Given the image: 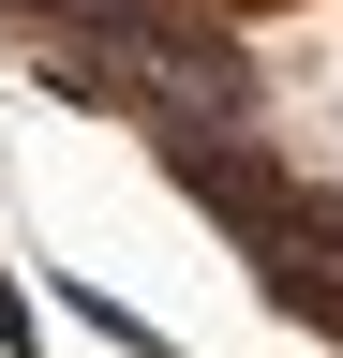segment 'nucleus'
<instances>
[{
    "mask_svg": "<svg viewBox=\"0 0 343 358\" xmlns=\"http://www.w3.org/2000/svg\"><path fill=\"white\" fill-rule=\"evenodd\" d=\"M0 358H45V313L15 299V268H0Z\"/></svg>",
    "mask_w": 343,
    "mask_h": 358,
    "instance_id": "nucleus-2",
    "label": "nucleus"
},
{
    "mask_svg": "<svg viewBox=\"0 0 343 358\" xmlns=\"http://www.w3.org/2000/svg\"><path fill=\"white\" fill-rule=\"evenodd\" d=\"M60 299H75V313H90V329H105V343H135V358H164V329H149V313H119L105 284H60Z\"/></svg>",
    "mask_w": 343,
    "mask_h": 358,
    "instance_id": "nucleus-1",
    "label": "nucleus"
}]
</instances>
